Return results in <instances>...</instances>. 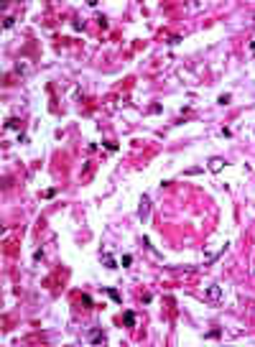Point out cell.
Here are the masks:
<instances>
[{
    "label": "cell",
    "mask_w": 255,
    "mask_h": 347,
    "mask_svg": "<svg viewBox=\"0 0 255 347\" xmlns=\"http://www.w3.org/2000/svg\"><path fill=\"white\" fill-rule=\"evenodd\" d=\"M148 207H151V199H148V194L141 199V220H146L148 217Z\"/></svg>",
    "instance_id": "cell-1"
},
{
    "label": "cell",
    "mask_w": 255,
    "mask_h": 347,
    "mask_svg": "<svg viewBox=\"0 0 255 347\" xmlns=\"http://www.w3.org/2000/svg\"><path fill=\"white\" fill-rule=\"evenodd\" d=\"M128 327H133V322H135V317H133V312H125V319H123Z\"/></svg>",
    "instance_id": "cell-2"
},
{
    "label": "cell",
    "mask_w": 255,
    "mask_h": 347,
    "mask_svg": "<svg viewBox=\"0 0 255 347\" xmlns=\"http://www.w3.org/2000/svg\"><path fill=\"white\" fill-rule=\"evenodd\" d=\"M89 339H92V342H102V332H100V329H94Z\"/></svg>",
    "instance_id": "cell-3"
},
{
    "label": "cell",
    "mask_w": 255,
    "mask_h": 347,
    "mask_svg": "<svg viewBox=\"0 0 255 347\" xmlns=\"http://www.w3.org/2000/svg\"><path fill=\"white\" fill-rule=\"evenodd\" d=\"M209 296H212V299H220V288L212 286V288H209Z\"/></svg>",
    "instance_id": "cell-4"
}]
</instances>
